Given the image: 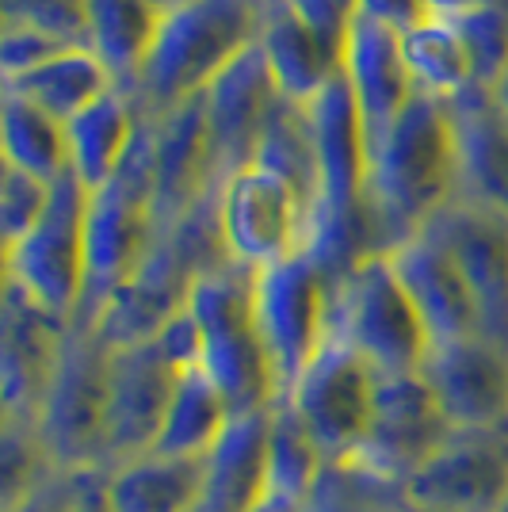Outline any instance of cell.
Masks as SVG:
<instances>
[{
  "mask_svg": "<svg viewBox=\"0 0 508 512\" xmlns=\"http://www.w3.org/2000/svg\"><path fill=\"white\" fill-rule=\"evenodd\" d=\"M486 0H424V8L432 12V16H447V20H455V16H463L470 8H482Z\"/></svg>",
  "mask_w": 508,
  "mask_h": 512,
  "instance_id": "obj_42",
  "label": "cell"
},
{
  "mask_svg": "<svg viewBox=\"0 0 508 512\" xmlns=\"http://www.w3.org/2000/svg\"><path fill=\"white\" fill-rule=\"evenodd\" d=\"M0 142H4V165L31 172L46 184H58L69 172L65 123L16 92L0 96Z\"/></svg>",
  "mask_w": 508,
  "mask_h": 512,
  "instance_id": "obj_30",
  "label": "cell"
},
{
  "mask_svg": "<svg viewBox=\"0 0 508 512\" xmlns=\"http://www.w3.org/2000/svg\"><path fill=\"white\" fill-rule=\"evenodd\" d=\"M4 23L35 27L65 46H85L88 0H4Z\"/></svg>",
  "mask_w": 508,
  "mask_h": 512,
  "instance_id": "obj_36",
  "label": "cell"
},
{
  "mask_svg": "<svg viewBox=\"0 0 508 512\" xmlns=\"http://www.w3.org/2000/svg\"><path fill=\"white\" fill-rule=\"evenodd\" d=\"M497 512H508V497H505V501H501V509H497Z\"/></svg>",
  "mask_w": 508,
  "mask_h": 512,
  "instance_id": "obj_46",
  "label": "cell"
},
{
  "mask_svg": "<svg viewBox=\"0 0 508 512\" xmlns=\"http://www.w3.org/2000/svg\"><path fill=\"white\" fill-rule=\"evenodd\" d=\"M54 467L35 421H0V509L39 486Z\"/></svg>",
  "mask_w": 508,
  "mask_h": 512,
  "instance_id": "obj_34",
  "label": "cell"
},
{
  "mask_svg": "<svg viewBox=\"0 0 508 512\" xmlns=\"http://www.w3.org/2000/svg\"><path fill=\"white\" fill-rule=\"evenodd\" d=\"M451 432L455 425L447 421L421 371L379 375L375 421L356 463L394 486H405L451 440Z\"/></svg>",
  "mask_w": 508,
  "mask_h": 512,
  "instance_id": "obj_11",
  "label": "cell"
},
{
  "mask_svg": "<svg viewBox=\"0 0 508 512\" xmlns=\"http://www.w3.org/2000/svg\"><path fill=\"white\" fill-rule=\"evenodd\" d=\"M253 165H264L276 176H283L295 188L310 211L318 214L321 195V169H318V146H314V127H310V107L295 104L279 96L268 123L260 130V142L253 150Z\"/></svg>",
  "mask_w": 508,
  "mask_h": 512,
  "instance_id": "obj_29",
  "label": "cell"
},
{
  "mask_svg": "<svg viewBox=\"0 0 508 512\" xmlns=\"http://www.w3.org/2000/svg\"><path fill=\"white\" fill-rule=\"evenodd\" d=\"M459 199V138L451 104L417 92L371 153L363 211L379 253L424 234Z\"/></svg>",
  "mask_w": 508,
  "mask_h": 512,
  "instance_id": "obj_1",
  "label": "cell"
},
{
  "mask_svg": "<svg viewBox=\"0 0 508 512\" xmlns=\"http://www.w3.org/2000/svg\"><path fill=\"white\" fill-rule=\"evenodd\" d=\"M489 96H493V104H497V111L508 119V69H505V77L497 81V85L489 88Z\"/></svg>",
  "mask_w": 508,
  "mask_h": 512,
  "instance_id": "obj_43",
  "label": "cell"
},
{
  "mask_svg": "<svg viewBox=\"0 0 508 512\" xmlns=\"http://www.w3.org/2000/svg\"><path fill=\"white\" fill-rule=\"evenodd\" d=\"M176 4H184V0H161V8H176Z\"/></svg>",
  "mask_w": 508,
  "mask_h": 512,
  "instance_id": "obj_45",
  "label": "cell"
},
{
  "mask_svg": "<svg viewBox=\"0 0 508 512\" xmlns=\"http://www.w3.org/2000/svg\"><path fill=\"white\" fill-rule=\"evenodd\" d=\"M402 54L413 73V85L424 96L459 100L463 92L478 88L463 35H459L455 20H447V16H424L413 27H405Z\"/></svg>",
  "mask_w": 508,
  "mask_h": 512,
  "instance_id": "obj_28",
  "label": "cell"
},
{
  "mask_svg": "<svg viewBox=\"0 0 508 512\" xmlns=\"http://www.w3.org/2000/svg\"><path fill=\"white\" fill-rule=\"evenodd\" d=\"M264 0H184L165 8L130 100L142 119H161L207 88L260 39Z\"/></svg>",
  "mask_w": 508,
  "mask_h": 512,
  "instance_id": "obj_2",
  "label": "cell"
},
{
  "mask_svg": "<svg viewBox=\"0 0 508 512\" xmlns=\"http://www.w3.org/2000/svg\"><path fill=\"white\" fill-rule=\"evenodd\" d=\"M256 512H302V509H291V505H279V501H264Z\"/></svg>",
  "mask_w": 508,
  "mask_h": 512,
  "instance_id": "obj_44",
  "label": "cell"
},
{
  "mask_svg": "<svg viewBox=\"0 0 508 512\" xmlns=\"http://www.w3.org/2000/svg\"><path fill=\"white\" fill-rule=\"evenodd\" d=\"M188 310L203 333V371L237 413H260L279 402L276 371L256 329V272L218 264L195 279Z\"/></svg>",
  "mask_w": 508,
  "mask_h": 512,
  "instance_id": "obj_4",
  "label": "cell"
},
{
  "mask_svg": "<svg viewBox=\"0 0 508 512\" xmlns=\"http://www.w3.org/2000/svg\"><path fill=\"white\" fill-rule=\"evenodd\" d=\"M337 279L314 253H298L256 272V329L276 371L279 402L333 341Z\"/></svg>",
  "mask_w": 508,
  "mask_h": 512,
  "instance_id": "obj_6",
  "label": "cell"
},
{
  "mask_svg": "<svg viewBox=\"0 0 508 512\" xmlns=\"http://www.w3.org/2000/svg\"><path fill=\"white\" fill-rule=\"evenodd\" d=\"M390 260H394V272H398L402 287L409 291L413 306H417L432 344L482 337L478 310H474L463 272H459L455 256L447 253V245L432 230L409 237L405 245H398L390 253Z\"/></svg>",
  "mask_w": 508,
  "mask_h": 512,
  "instance_id": "obj_19",
  "label": "cell"
},
{
  "mask_svg": "<svg viewBox=\"0 0 508 512\" xmlns=\"http://www.w3.org/2000/svg\"><path fill=\"white\" fill-rule=\"evenodd\" d=\"M302 512H409L402 486L360 463H329Z\"/></svg>",
  "mask_w": 508,
  "mask_h": 512,
  "instance_id": "obj_33",
  "label": "cell"
},
{
  "mask_svg": "<svg viewBox=\"0 0 508 512\" xmlns=\"http://www.w3.org/2000/svg\"><path fill=\"white\" fill-rule=\"evenodd\" d=\"M283 96L264 62L260 46L241 54L237 62L203 92L207 130H211V157H214V184H222L230 172L245 169L253 161L260 142V130L268 123L272 107Z\"/></svg>",
  "mask_w": 508,
  "mask_h": 512,
  "instance_id": "obj_17",
  "label": "cell"
},
{
  "mask_svg": "<svg viewBox=\"0 0 508 512\" xmlns=\"http://www.w3.org/2000/svg\"><path fill=\"white\" fill-rule=\"evenodd\" d=\"M157 241V134L142 119L119 172L88 199V276L77 310L81 329H96L107 302L127 287Z\"/></svg>",
  "mask_w": 508,
  "mask_h": 512,
  "instance_id": "obj_3",
  "label": "cell"
},
{
  "mask_svg": "<svg viewBox=\"0 0 508 512\" xmlns=\"http://www.w3.org/2000/svg\"><path fill=\"white\" fill-rule=\"evenodd\" d=\"M62 50H69V46L43 35V31H35V27L4 23V35H0V69H4V81L39 69V65L50 62V58L62 54Z\"/></svg>",
  "mask_w": 508,
  "mask_h": 512,
  "instance_id": "obj_38",
  "label": "cell"
},
{
  "mask_svg": "<svg viewBox=\"0 0 508 512\" xmlns=\"http://www.w3.org/2000/svg\"><path fill=\"white\" fill-rule=\"evenodd\" d=\"M69 512H111V501H107V470H96L88 478L85 493L77 497V505Z\"/></svg>",
  "mask_w": 508,
  "mask_h": 512,
  "instance_id": "obj_41",
  "label": "cell"
},
{
  "mask_svg": "<svg viewBox=\"0 0 508 512\" xmlns=\"http://www.w3.org/2000/svg\"><path fill=\"white\" fill-rule=\"evenodd\" d=\"M157 341L127 344L111 356V394H107V470L157 448L180 383Z\"/></svg>",
  "mask_w": 508,
  "mask_h": 512,
  "instance_id": "obj_14",
  "label": "cell"
},
{
  "mask_svg": "<svg viewBox=\"0 0 508 512\" xmlns=\"http://www.w3.org/2000/svg\"><path fill=\"white\" fill-rule=\"evenodd\" d=\"M360 12L386 23V27H394V31H405V27H413L424 16H432L424 8V0H360Z\"/></svg>",
  "mask_w": 508,
  "mask_h": 512,
  "instance_id": "obj_40",
  "label": "cell"
},
{
  "mask_svg": "<svg viewBox=\"0 0 508 512\" xmlns=\"http://www.w3.org/2000/svg\"><path fill=\"white\" fill-rule=\"evenodd\" d=\"M402 493L424 512H497L508 497V425L455 428Z\"/></svg>",
  "mask_w": 508,
  "mask_h": 512,
  "instance_id": "obj_12",
  "label": "cell"
},
{
  "mask_svg": "<svg viewBox=\"0 0 508 512\" xmlns=\"http://www.w3.org/2000/svg\"><path fill=\"white\" fill-rule=\"evenodd\" d=\"M268 432L272 409L237 413L207 451L199 512H256L268 501Z\"/></svg>",
  "mask_w": 508,
  "mask_h": 512,
  "instance_id": "obj_22",
  "label": "cell"
},
{
  "mask_svg": "<svg viewBox=\"0 0 508 512\" xmlns=\"http://www.w3.org/2000/svg\"><path fill=\"white\" fill-rule=\"evenodd\" d=\"M325 467L329 459L321 455L302 417L287 402H276L272 432H268V501L302 509L321 482Z\"/></svg>",
  "mask_w": 508,
  "mask_h": 512,
  "instance_id": "obj_32",
  "label": "cell"
},
{
  "mask_svg": "<svg viewBox=\"0 0 508 512\" xmlns=\"http://www.w3.org/2000/svg\"><path fill=\"white\" fill-rule=\"evenodd\" d=\"M463 272L482 337L508 348V218L455 199L432 226Z\"/></svg>",
  "mask_w": 508,
  "mask_h": 512,
  "instance_id": "obj_15",
  "label": "cell"
},
{
  "mask_svg": "<svg viewBox=\"0 0 508 512\" xmlns=\"http://www.w3.org/2000/svg\"><path fill=\"white\" fill-rule=\"evenodd\" d=\"M115 348L96 333L73 325L62 360L50 379L35 428L54 467L107 470V394Z\"/></svg>",
  "mask_w": 508,
  "mask_h": 512,
  "instance_id": "obj_5",
  "label": "cell"
},
{
  "mask_svg": "<svg viewBox=\"0 0 508 512\" xmlns=\"http://www.w3.org/2000/svg\"><path fill=\"white\" fill-rule=\"evenodd\" d=\"M149 123L157 134V234H161L176 226L195 203H203L218 184H214L203 96Z\"/></svg>",
  "mask_w": 508,
  "mask_h": 512,
  "instance_id": "obj_20",
  "label": "cell"
},
{
  "mask_svg": "<svg viewBox=\"0 0 508 512\" xmlns=\"http://www.w3.org/2000/svg\"><path fill=\"white\" fill-rule=\"evenodd\" d=\"M69 321L4 283L0 306V421H35L62 360Z\"/></svg>",
  "mask_w": 508,
  "mask_h": 512,
  "instance_id": "obj_13",
  "label": "cell"
},
{
  "mask_svg": "<svg viewBox=\"0 0 508 512\" xmlns=\"http://www.w3.org/2000/svg\"><path fill=\"white\" fill-rule=\"evenodd\" d=\"M50 199H54V184L4 165V172H0V234H4V249L20 245L23 237L43 222Z\"/></svg>",
  "mask_w": 508,
  "mask_h": 512,
  "instance_id": "obj_35",
  "label": "cell"
},
{
  "mask_svg": "<svg viewBox=\"0 0 508 512\" xmlns=\"http://www.w3.org/2000/svg\"><path fill=\"white\" fill-rule=\"evenodd\" d=\"M291 8L298 12V20L314 31V39L329 50V58L344 65L352 27L360 20V0H291Z\"/></svg>",
  "mask_w": 508,
  "mask_h": 512,
  "instance_id": "obj_37",
  "label": "cell"
},
{
  "mask_svg": "<svg viewBox=\"0 0 508 512\" xmlns=\"http://www.w3.org/2000/svg\"><path fill=\"white\" fill-rule=\"evenodd\" d=\"M447 104L459 138V199L508 218V119L486 88Z\"/></svg>",
  "mask_w": 508,
  "mask_h": 512,
  "instance_id": "obj_21",
  "label": "cell"
},
{
  "mask_svg": "<svg viewBox=\"0 0 508 512\" xmlns=\"http://www.w3.org/2000/svg\"><path fill=\"white\" fill-rule=\"evenodd\" d=\"M115 77L107 73V65L88 50V46H69L62 54H54L39 69L4 81V92H16L35 107H43L46 115L69 123L73 115H81L85 107L104 100L107 92H115Z\"/></svg>",
  "mask_w": 508,
  "mask_h": 512,
  "instance_id": "obj_27",
  "label": "cell"
},
{
  "mask_svg": "<svg viewBox=\"0 0 508 512\" xmlns=\"http://www.w3.org/2000/svg\"><path fill=\"white\" fill-rule=\"evenodd\" d=\"M165 20L161 0H88V50L130 92Z\"/></svg>",
  "mask_w": 508,
  "mask_h": 512,
  "instance_id": "obj_26",
  "label": "cell"
},
{
  "mask_svg": "<svg viewBox=\"0 0 508 512\" xmlns=\"http://www.w3.org/2000/svg\"><path fill=\"white\" fill-rule=\"evenodd\" d=\"M409 512H424V509H413V505H409Z\"/></svg>",
  "mask_w": 508,
  "mask_h": 512,
  "instance_id": "obj_47",
  "label": "cell"
},
{
  "mask_svg": "<svg viewBox=\"0 0 508 512\" xmlns=\"http://www.w3.org/2000/svg\"><path fill=\"white\" fill-rule=\"evenodd\" d=\"M88 192L85 184L65 172L54 184V199L43 222L20 245L4 249V283H16L27 299L62 321H77L88 276Z\"/></svg>",
  "mask_w": 508,
  "mask_h": 512,
  "instance_id": "obj_9",
  "label": "cell"
},
{
  "mask_svg": "<svg viewBox=\"0 0 508 512\" xmlns=\"http://www.w3.org/2000/svg\"><path fill=\"white\" fill-rule=\"evenodd\" d=\"M340 73H344V81L352 88V100L360 107L367 150L375 153L382 138L390 134V127L402 119V111L417 96L413 73H409L402 54V31H394V27L360 12V20L352 27V39H348V50H344Z\"/></svg>",
  "mask_w": 508,
  "mask_h": 512,
  "instance_id": "obj_18",
  "label": "cell"
},
{
  "mask_svg": "<svg viewBox=\"0 0 508 512\" xmlns=\"http://www.w3.org/2000/svg\"><path fill=\"white\" fill-rule=\"evenodd\" d=\"M421 375L455 428L508 425V348L486 337L432 344Z\"/></svg>",
  "mask_w": 508,
  "mask_h": 512,
  "instance_id": "obj_16",
  "label": "cell"
},
{
  "mask_svg": "<svg viewBox=\"0 0 508 512\" xmlns=\"http://www.w3.org/2000/svg\"><path fill=\"white\" fill-rule=\"evenodd\" d=\"M138 127H142V115L130 100V92H123V88L107 92L104 100H96L65 123L69 172L85 184L88 192L104 188L107 180L119 172L130 146H134Z\"/></svg>",
  "mask_w": 508,
  "mask_h": 512,
  "instance_id": "obj_25",
  "label": "cell"
},
{
  "mask_svg": "<svg viewBox=\"0 0 508 512\" xmlns=\"http://www.w3.org/2000/svg\"><path fill=\"white\" fill-rule=\"evenodd\" d=\"M230 421L233 409L222 398V390L207 379L203 367H191L176 383L169 417H165V428H161L153 451H161V455H207Z\"/></svg>",
  "mask_w": 508,
  "mask_h": 512,
  "instance_id": "obj_31",
  "label": "cell"
},
{
  "mask_svg": "<svg viewBox=\"0 0 508 512\" xmlns=\"http://www.w3.org/2000/svg\"><path fill=\"white\" fill-rule=\"evenodd\" d=\"M333 337L356 348L379 375L421 371L432 337L394 272L390 253L367 256L337 283Z\"/></svg>",
  "mask_w": 508,
  "mask_h": 512,
  "instance_id": "obj_7",
  "label": "cell"
},
{
  "mask_svg": "<svg viewBox=\"0 0 508 512\" xmlns=\"http://www.w3.org/2000/svg\"><path fill=\"white\" fill-rule=\"evenodd\" d=\"M375 398L379 371L333 337L283 402L302 417L329 463H356L375 421Z\"/></svg>",
  "mask_w": 508,
  "mask_h": 512,
  "instance_id": "obj_10",
  "label": "cell"
},
{
  "mask_svg": "<svg viewBox=\"0 0 508 512\" xmlns=\"http://www.w3.org/2000/svg\"><path fill=\"white\" fill-rule=\"evenodd\" d=\"M218 234L233 264L253 272L276 268L310 249L314 211L302 195L264 165H245L214 188Z\"/></svg>",
  "mask_w": 508,
  "mask_h": 512,
  "instance_id": "obj_8",
  "label": "cell"
},
{
  "mask_svg": "<svg viewBox=\"0 0 508 512\" xmlns=\"http://www.w3.org/2000/svg\"><path fill=\"white\" fill-rule=\"evenodd\" d=\"M92 474L96 470H50L39 486H31L23 497H16L12 505H4L0 512H69L77 505V497L85 493Z\"/></svg>",
  "mask_w": 508,
  "mask_h": 512,
  "instance_id": "obj_39",
  "label": "cell"
},
{
  "mask_svg": "<svg viewBox=\"0 0 508 512\" xmlns=\"http://www.w3.org/2000/svg\"><path fill=\"white\" fill-rule=\"evenodd\" d=\"M256 46L272 69L279 92L295 104H310L340 73V65L329 58V50L314 39V31L298 20L291 0H264V20H260Z\"/></svg>",
  "mask_w": 508,
  "mask_h": 512,
  "instance_id": "obj_24",
  "label": "cell"
},
{
  "mask_svg": "<svg viewBox=\"0 0 508 512\" xmlns=\"http://www.w3.org/2000/svg\"><path fill=\"white\" fill-rule=\"evenodd\" d=\"M207 455L146 451L107 470L111 512H199Z\"/></svg>",
  "mask_w": 508,
  "mask_h": 512,
  "instance_id": "obj_23",
  "label": "cell"
}]
</instances>
